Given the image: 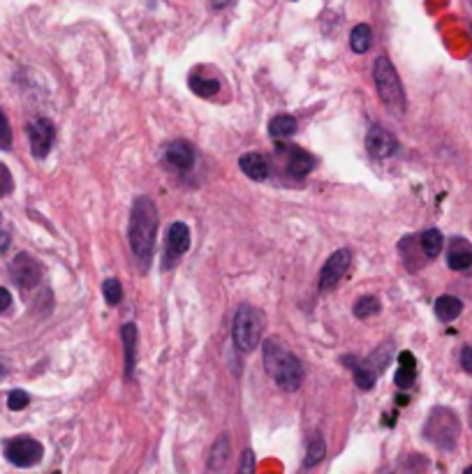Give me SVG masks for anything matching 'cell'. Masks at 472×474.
I'll return each instance as SVG.
<instances>
[{
    "mask_svg": "<svg viewBox=\"0 0 472 474\" xmlns=\"http://www.w3.org/2000/svg\"><path fill=\"white\" fill-rule=\"evenodd\" d=\"M447 264L452 271H468L472 266V243L463 236H454L447 248Z\"/></svg>",
    "mask_w": 472,
    "mask_h": 474,
    "instance_id": "7c38bea8",
    "label": "cell"
},
{
    "mask_svg": "<svg viewBox=\"0 0 472 474\" xmlns=\"http://www.w3.org/2000/svg\"><path fill=\"white\" fill-rule=\"evenodd\" d=\"M399 372H396V384H399L401 389H410L412 384H415L417 379V361H415V354L412 352H403L399 356Z\"/></svg>",
    "mask_w": 472,
    "mask_h": 474,
    "instance_id": "e0dca14e",
    "label": "cell"
},
{
    "mask_svg": "<svg viewBox=\"0 0 472 474\" xmlns=\"http://www.w3.org/2000/svg\"><path fill=\"white\" fill-rule=\"evenodd\" d=\"M373 79H375L380 99H382L394 114H403L405 111V90H403L399 74H396L394 63L389 61L387 56H380L375 65H373Z\"/></svg>",
    "mask_w": 472,
    "mask_h": 474,
    "instance_id": "3957f363",
    "label": "cell"
},
{
    "mask_svg": "<svg viewBox=\"0 0 472 474\" xmlns=\"http://www.w3.org/2000/svg\"><path fill=\"white\" fill-rule=\"evenodd\" d=\"M12 305V294L5 287H0V312H5Z\"/></svg>",
    "mask_w": 472,
    "mask_h": 474,
    "instance_id": "1f68e13d",
    "label": "cell"
},
{
    "mask_svg": "<svg viewBox=\"0 0 472 474\" xmlns=\"http://www.w3.org/2000/svg\"><path fill=\"white\" fill-rule=\"evenodd\" d=\"M102 294H104V301L109 303V305H119V303H121V298H123V287H121V282L116 280V278L104 280Z\"/></svg>",
    "mask_w": 472,
    "mask_h": 474,
    "instance_id": "4316f807",
    "label": "cell"
},
{
    "mask_svg": "<svg viewBox=\"0 0 472 474\" xmlns=\"http://www.w3.org/2000/svg\"><path fill=\"white\" fill-rule=\"evenodd\" d=\"M419 241H421V248H424V253H426L428 260H433V257L440 255V250H442V234L437 229H426Z\"/></svg>",
    "mask_w": 472,
    "mask_h": 474,
    "instance_id": "603a6c76",
    "label": "cell"
},
{
    "mask_svg": "<svg viewBox=\"0 0 472 474\" xmlns=\"http://www.w3.org/2000/svg\"><path fill=\"white\" fill-rule=\"evenodd\" d=\"M315 167V157L303 148H287V171L292 176H305Z\"/></svg>",
    "mask_w": 472,
    "mask_h": 474,
    "instance_id": "2e32d148",
    "label": "cell"
},
{
    "mask_svg": "<svg viewBox=\"0 0 472 474\" xmlns=\"http://www.w3.org/2000/svg\"><path fill=\"white\" fill-rule=\"evenodd\" d=\"M269 132L273 137H292L296 132V121L292 119V116L280 114L269 123Z\"/></svg>",
    "mask_w": 472,
    "mask_h": 474,
    "instance_id": "44dd1931",
    "label": "cell"
},
{
    "mask_svg": "<svg viewBox=\"0 0 472 474\" xmlns=\"http://www.w3.org/2000/svg\"><path fill=\"white\" fill-rule=\"evenodd\" d=\"M190 248V229L186 222H171L164 236V266L171 269Z\"/></svg>",
    "mask_w": 472,
    "mask_h": 474,
    "instance_id": "52a82bcc",
    "label": "cell"
},
{
    "mask_svg": "<svg viewBox=\"0 0 472 474\" xmlns=\"http://www.w3.org/2000/svg\"><path fill=\"white\" fill-rule=\"evenodd\" d=\"M370 44H373V30H370V26H366V23H359V26L354 28L352 35H350L352 51L354 54H366L368 49H370Z\"/></svg>",
    "mask_w": 472,
    "mask_h": 474,
    "instance_id": "d6986e66",
    "label": "cell"
},
{
    "mask_svg": "<svg viewBox=\"0 0 472 474\" xmlns=\"http://www.w3.org/2000/svg\"><path fill=\"white\" fill-rule=\"evenodd\" d=\"M44 449L32 437H12L5 442V458L16 468H32L42 461Z\"/></svg>",
    "mask_w": 472,
    "mask_h": 474,
    "instance_id": "8992f818",
    "label": "cell"
},
{
    "mask_svg": "<svg viewBox=\"0 0 472 474\" xmlns=\"http://www.w3.org/2000/svg\"><path fill=\"white\" fill-rule=\"evenodd\" d=\"M264 368L283 391H296L303 382L301 361L273 338L264 343Z\"/></svg>",
    "mask_w": 472,
    "mask_h": 474,
    "instance_id": "7a4b0ae2",
    "label": "cell"
},
{
    "mask_svg": "<svg viewBox=\"0 0 472 474\" xmlns=\"http://www.w3.org/2000/svg\"><path fill=\"white\" fill-rule=\"evenodd\" d=\"M468 472H472V465H470V468H466V474H468Z\"/></svg>",
    "mask_w": 472,
    "mask_h": 474,
    "instance_id": "8d00e7d4",
    "label": "cell"
},
{
    "mask_svg": "<svg viewBox=\"0 0 472 474\" xmlns=\"http://www.w3.org/2000/svg\"><path fill=\"white\" fill-rule=\"evenodd\" d=\"M157 206L153 204L151 197H137L130 211V222H128V241L135 257L142 264L151 262L155 238H157Z\"/></svg>",
    "mask_w": 472,
    "mask_h": 474,
    "instance_id": "6da1fadb",
    "label": "cell"
},
{
    "mask_svg": "<svg viewBox=\"0 0 472 474\" xmlns=\"http://www.w3.org/2000/svg\"><path fill=\"white\" fill-rule=\"evenodd\" d=\"M227 456H229V439H227V435H222V437H218V442L213 444L211 454H209V470L225 468Z\"/></svg>",
    "mask_w": 472,
    "mask_h": 474,
    "instance_id": "ffe728a7",
    "label": "cell"
},
{
    "mask_svg": "<svg viewBox=\"0 0 472 474\" xmlns=\"http://www.w3.org/2000/svg\"><path fill=\"white\" fill-rule=\"evenodd\" d=\"M123 349H126V377L135 375V361H137V327L132 322L123 324Z\"/></svg>",
    "mask_w": 472,
    "mask_h": 474,
    "instance_id": "5bb4252c",
    "label": "cell"
},
{
    "mask_svg": "<svg viewBox=\"0 0 472 474\" xmlns=\"http://www.w3.org/2000/svg\"><path fill=\"white\" fill-rule=\"evenodd\" d=\"M461 365H463V370H466L468 375H472V347H463V352H461Z\"/></svg>",
    "mask_w": 472,
    "mask_h": 474,
    "instance_id": "4dcf8cb0",
    "label": "cell"
},
{
    "mask_svg": "<svg viewBox=\"0 0 472 474\" xmlns=\"http://www.w3.org/2000/svg\"><path fill=\"white\" fill-rule=\"evenodd\" d=\"M190 86L200 97H213L218 93L220 88V81L218 79H204V77H193L190 79Z\"/></svg>",
    "mask_w": 472,
    "mask_h": 474,
    "instance_id": "484cf974",
    "label": "cell"
},
{
    "mask_svg": "<svg viewBox=\"0 0 472 474\" xmlns=\"http://www.w3.org/2000/svg\"><path fill=\"white\" fill-rule=\"evenodd\" d=\"M262 331H264V317L258 308L248 303L238 305L234 315V327H231V338H234L236 349H241V352L255 349V345H260Z\"/></svg>",
    "mask_w": 472,
    "mask_h": 474,
    "instance_id": "277c9868",
    "label": "cell"
},
{
    "mask_svg": "<svg viewBox=\"0 0 472 474\" xmlns=\"http://www.w3.org/2000/svg\"><path fill=\"white\" fill-rule=\"evenodd\" d=\"M461 310H463V303H461V298H456V296L444 294V296H440L435 301V315H437V320H440V322H454L461 315Z\"/></svg>",
    "mask_w": 472,
    "mask_h": 474,
    "instance_id": "ac0fdd59",
    "label": "cell"
},
{
    "mask_svg": "<svg viewBox=\"0 0 472 474\" xmlns=\"http://www.w3.org/2000/svg\"><path fill=\"white\" fill-rule=\"evenodd\" d=\"M7 245H10V236H7L5 231H0V250H5Z\"/></svg>",
    "mask_w": 472,
    "mask_h": 474,
    "instance_id": "836d02e7",
    "label": "cell"
},
{
    "mask_svg": "<svg viewBox=\"0 0 472 474\" xmlns=\"http://www.w3.org/2000/svg\"><path fill=\"white\" fill-rule=\"evenodd\" d=\"M164 160L167 164H171L174 169L178 171H188L193 169L195 164V148L188 144V141H171L164 148Z\"/></svg>",
    "mask_w": 472,
    "mask_h": 474,
    "instance_id": "4fadbf2b",
    "label": "cell"
},
{
    "mask_svg": "<svg viewBox=\"0 0 472 474\" xmlns=\"http://www.w3.org/2000/svg\"><path fill=\"white\" fill-rule=\"evenodd\" d=\"M377 312H380V301L375 296H361L359 301L354 303V317L359 320H368Z\"/></svg>",
    "mask_w": 472,
    "mask_h": 474,
    "instance_id": "cb8c5ba5",
    "label": "cell"
},
{
    "mask_svg": "<svg viewBox=\"0 0 472 474\" xmlns=\"http://www.w3.org/2000/svg\"><path fill=\"white\" fill-rule=\"evenodd\" d=\"M352 264V253L347 250V248H341V250H336L334 255L329 257L327 264L322 266V273H320V289H334L338 282L345 278L347 269H350Z\"/></svg>",
    "mask_w": 472,
    "mask_h": 474,
    "instance_id": "ba28073f",
    "label": "cell"
},
{
    "mask_svg": "<svg viewBox=\"0 0 472 474\" xmlns=\"http://www.w3.org/2000/svg\"><path fill=\"white\" fill-rule=\"evenodd\" d=\"M5 375H7V365L0 361V377H5Z\"/></svg>",
    "mask_w": 472,
    "mask_h": 474,
    "instance_id": "d590c367",
    "label": "cell"
},
{
    "mask_svg": "<svg viewBox=\"0 0 472 474\" xmlns=\"http://www.w3.org/2000/svg\"><path fill=\"white\" fill-rule=\"evenodd\" d=\"M327 454V446H325V437L320 435V432H315L310 437V444H308V454H305V461H303V468H313V465H317L322 458H325Z\"/></svg>",
    "mask_w": 472,
    "mask_h": 474,
    "instance_id": "7402d4cb",
    "label": "cell"
},
{
    "mask_svg": "<svg viewBox=\"0 0 472 474\" xmlns=\"http://www.w3.org/2000/svg\"><path fill=\"white\" fill-rule=\"evenodd\" d=\"M238 167H241V171L246 174L248 178H253V181H264L269 176V164H267V160H264V155H260V153L241 155Z\"/></svg>",
    "mask_w": 472,
    "mask_h": 474,
    "instance_id": "9a60e30c",
    "label": "cell"
},
{
    "mask_svg": "<svg viewBox=\"0 0 472 474\" xmlns=\"http://www.w3.org/2000/svg\"><path fill=\"white\" fill-rule=\"evenodd\" d=\"M229 3H231V0H213V5H215V7H227Z\"/></svg>",
    "mask_w": 472,
    "mask_h": 474,
    "instance_id": "e575fe53",
    "label": "cell"
},
{
    "mask_svg": "<svg viewBox=\"0 0 472 474\" xmlns=\"http://www.w3.org/2000/svg\"><path fill=\"white\" fill-rule=\"evenodd\" d=\"M470 423H472V412H470Z\"/></svg>",
    "mask_w": 472,
    "mask_h": 474,
    "instance_id": "74e56055",
    "label": "cell"
},
{
    "mask_svg": "<svg viewBox=\"0 0 472 474\" xmlns=\"http://www.w3.org/2000/svg\"><path fill=\"white\" fill-rule=\"evenodd\" d=\"M28 403H30V398L26 391H21V389H14L12 394L7 396V407H10L12 412H21L23 407H28Z\"/></svg>",
    "mask_w": 472,
    "mask_h": 474,
    "instance_id": "83f0119b",
    "label": "cell"
},
{
    "mask_svg": "<svg viewBox=\"0 0 472 474\" xmlns=\"http://www.w3.org/2000/svg\"><path fill=\"white\" fill-rule=\"evenodd\" d=\"M28 144H30V153L42 160V157L49 155L54 146V126L52 121L47 119H37L28 126Z\"/></svg>",
    "mask_w": 472,
    "mask_h": 474,
    "instance_id": "9c48e42d",
    "label": "cell"
},
{
    "mask_svg": "<svg viewBox=\"0 0 472 474\" xmlns=\"http://www.w3.org/2000/svg\"><path fill=\"white\" fill-rule=\"evenodd\" d=\"M255 470V456L253 451L243 454V463H241V472H253Z\"/></svg>",
    "mask_w": 472,
    "mask_h": 474,
    "instance_id": "d6a6232c",
    "label": "cell"
},
{
    "mask_svg": "<svg viewBox=\"0 0 472 474\" xmlns=\"http://www.w3.org/2000/svg\"><path fill=\"white\" fill-rule=\"evenodd\" d=\"M470 5H472V0H470Z\"/></svg>",
    "mask_w": 472,
    "mask_h": 474,
    "instance_id": "f35d334b",
    "label": "cell"
},
{
    "mask_svg": "<svg viewBox=\"0 0 472 474\" xmlns=\"http://www.w3.org/2000/svg\"><path fill=\"white\" fill-rule=\"evenodd\" d=\"M459 432H461V423L452 410L435 407V410L428 414V421L424 426V435L428 437V442H433L440 449H454L456 446Z\"/></svg>",
    "mask_w": 472,
    "mask_h": 474,
    "instance_id": "5b68a950",
    "label": "cell"
},
{
    "mask_svg": "<svg viewBox=\"0 0 472 474\" xmlns=\"http://www.w3.org/2000/svg\"><path fill=\"white\" fill-rule=\"evenodd\" d=\"M350 365L354 368V382H357V387L363 389V391L373 389V384H375V375H377V372L373 370V368H368L366 363H361V365L350 363Z\"/></svg>",
    "mask_w": 472,
    "mask_h": 474,
    "instance_id": "d4e9b609",
    "label": "cell"
},
{
    "mask_svg": "<svg viewBox=\"0 0 472 474\" xmlns=\"http://www.w3.org/2000/svg\"><path fill=\"white\" fill-rule=\"evenodd\" d=\"M12 146V128H10V121H7V116L0 109V148L7 151V148Z\"/></svg>",
    "mask_w": 472,
    "mask_h": 474,
    "instance_id": "f1b7e54d",
    "label": "cell"
},
{
    "mask_svg": "<svg viewBox=\"0 0 472 474\" xmlns=\"http://www.w3.org/2000/svg\"><path fill=\"white\" fill-rule=\"evenodd\" d=\"M366 148L373 157L385 160V157H392L396 151H399V141H396V137L389 130L373 126L366 135Z\"/></svg>",
    "mask_w": 472,
    "mask_h": 474,
    "instance_id": "8fae6325",
    "label": "cell"
},
{
    "mask_svg": "<svg viewBox=\"0 0 472 474\" xmlns=\"http://www.w3.org/2000/svg\"><path fill=\"white\" fill-rule=\"evenodd\" d=\"M10 269H12V278H14V282H16V285H19V287H23V289L35 287L37 282H40V278H42V266H40V264H37L35 260H32L30 255H26V253L16 255Z\"/></svg>",
    "mask_w": 472,
    "mask_h": 474,
    "instance_id": "30bf717a",
    "label": "cell"
},
{
    "mask_svg": "<svg viewBox=\"0 0 472 474\" xmlns=\"http://www.w3.org/2000/svg\"><path fill=\"white\" fill-rule=\"evenodd\" d=\"M12 188H14L12 174H10V169H7L3 162H0V197L10 195V193H12Z\"/></svg>",
    "mask_w": 472,
    "mask_h": 474,
    "instance_id": "f546056e",
    "label": "cell"
}]
</instances>
